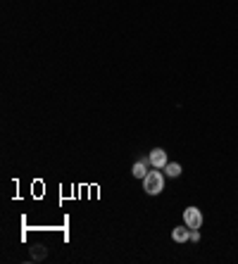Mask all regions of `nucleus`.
<instances>
[{"instance_id":"39448f33","label":"nucleus","mask_w":238,"mask_h":264,"mask_svg":"<svg viewBox=\"0 0 238 264\" xmlns=\"http://www.w3.org/2000/svg\"><path fill=\"white\" fill-rule=\"evenodd\" d=\"M148 164H150V157H143V160H138V162L134 164L131 174H134L136 179H146V174H148Z\"/></svg>"},{"instance_id":"f03ea898","label":"nucleus","mask_w":238,"mask_h":264,"mask_svg":"<svg viewBox=\"0 0 238 264\" xmlns=\"http://www.w3.org/2000/svg\"><path fill=\"white\" fill-rule=\"evenodd\" d=\"M183 224L191 228H200L202 226V212L198 207H186L183 210Z\"/></svg>"},{"instance_id":"7ed1b4c3","label":"nucleus","mask_w":238,"mask_h":264,"mask_svg":"<svg viewBox=\"0 0 238 264\" xmlns=\"http://www.w3.org/2000/svg\"><path fill=\"white\" fill-rule=\"evenodd\" d=\"M148 157H150V167H153V169H165L167 167V153L162 148H155Z\"/></svg>"},{"instance_id":"20e7f679","label":"nucleus","mask_w":238,"mask_h":264,"mask_svg":"<svg viewBox=\"0 0 238 264\" xmlns=\"http://www.w3.org/2000/svg\"><path fill=\"white\" fill-rule=\"evenodd\" d=\"M172 238H174V243H186V240H191V226H176L172 231Z\"/></svg>"},{"instance_id":"423d86ee","label":"nucleus","mask_w":238,"mask_h":264,"mask_svg":"<svg viewBox=\"0 0 238 264\" xmlns=\"http://www.w3.org/2000/svg\"><path fill=\"white\" fill-rule=\"evenodd\" d=\"M165 174L169 176V179H179V176H181V164L179 162H167Z\"/></svg>"},{"instance_id":"f257e3e1","label":"nucleus","mask_w":238,"mask_h":264,"mask_svg":"<svg viewBox=\"0 0 238 264\" xmlns=\"http://www.w3.org/2000/svg\"><path fill=\"white\" fill-rule=\"evenodd\" d=\"M143 191L148 195H160V193L165 191V174L162 172H148L146 179H143Z\"/></svg>"},{"instance_id":"0eeeda50","label":"nucleus","mask_w":238,"mask_h":264,"mask_svg":"<svg viewBox=\"0 0 238 264\" xmlns=\"http://www.w3.org/2000/svg\"><path fill=\"white\" fill-rule=\"evenodd\" d=\"M191 240H193V243H198V240H200V231H198V228H191Z\"/></svg>"}]
</instances>
